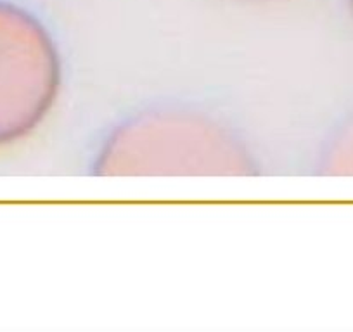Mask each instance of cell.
Wrapping results in <instances>:
<instances>
[{"mask_svg": "<svg viewBox=\"0 0 353 332\" xmlns=\"http://www.w3.org/2000/svg\"><path fill=\"white\" fill-rule=\"evenodd\" d=\"M346 4H348L350 12H352V18H353V0H346Z\"/></svg>", "mask_w": 353, "mask_h": 332, "instance_id": "cell-4", "label": "cell"}, {"mask_svg": "<svg viewBox=\"0 0 353 332\" xmlns=\"http://www.w3.org/2000/svg\"><path fill=\"white\" fill-rule=\"evenodd\" d=\"M319 170L329 177H353V110L329 135L319 159Z\"/></svg>", "mask_w": 353, "mask_h": 332, "instance_id": "cell-3", "label": "cell"}, {"mask_svg": "<svg viewBox=\"0 0 353 332\" xmlns=\"http://www.w3.org/2000/svg\"><path fill=\"white\" fill-rule=\"evenodd\" d=\"M92 172L99 177H251L258 161L222 118L188 104H156L108 134Z\"/></svg>", "mask_w": 353, "mask_h": 332, "instance_id": "cell-1", "label": "cell"}, {"mask_svg": "<svg viewBox=\"0 0 353 332\" xmlns=\"http://www.w3.org/2000/svg\"><path fill=\"white\" fill-rule=\"evenodd\" d=\"M61 85L63 61L47 26L28 9L0 0V145L28 137Z\"/></svg>", "mask_w": 353, "mask_h": 332, "instance_id": "cell-2", "label": "cell"}]
</instances>
